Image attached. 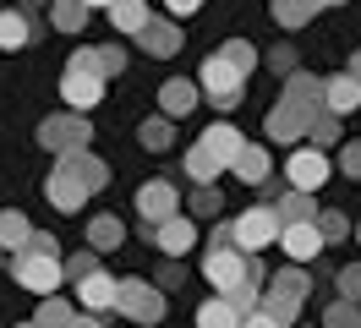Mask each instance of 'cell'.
Instances as JSON below:
<instances>
[{"instance_id": "6da1fadb", "label": "cell", "mask_w": 361, "mask_h": 328, "mask_svg": "<svg viewBox=\"0 0 361 328\" xmlns=\"http://www.w3.org/2000/svg\"><path fill=\"white\" fill-rule=\"evenodd\" d=\"M88 175H82V164H77V153H66L55 170H49V181H44V197L61 208V214H77L82 202H88Z\"/></svg>"}, {"instance_id": "7a4b0ae2", "label": "cell", "mask_w": 361, "mask_h": 328, "mask_svg": "<svg viewBox=\"0 0 361 328\" xmlns=\"http://www.w3.org/2000/svg\"><path fill=\"white\" fill-rule=\"evenodd\" d=\"M241 77H247V71H241V66H235L225 49H219V55H208V61H203V77H197V83H203L208 104L235 109V104H241Z\"/></svg>"}, {"instance_id": "3957f363", "label": "cell", "mask_w": 361, "mask_h": 328, "mask_svg": "<svg viewBox=\"0 0 361 328\" xmlns=\"http://www.w3.org/2000/svg\"><path fill=\"white\" fill-rule=\"evenodd\" d=\"M285 236V219H279V208H247V214L230 224V241L241 246V252H263L269 241Z\"/></svg>"}, {"instance_id": "277c9868", "label": "cell", "mask_w": 361, "mask_h": 328, "mask_svg": "<svg viewBox=\"0 0 361 328\" xmlns=\"http://www.w3.org/2000/svg\"><path fill=\"white\" fill-rule=\"evenodd\" d=\"M252 274V262H247V252L235 246V241H225V246H208V257H203V279L219 290V296H230L235 284Z\"/></svg>"}, {"instance_id": "5b68a950", "label": "cell", "mask_w": 361, "mask_h": 328, "mask_svg": "<svg viewBox=\"0 0 361 328\" xmlns=\"http://www.w3.org/2000/svg\"><path fill=\"white\" fill-rule=\"evenodd\" d=\"M11 274H17V284L33 290V296H55V284L66 279L61 257H49V252H17V257H11Z\"/></svg>"}, {"instance_id": "8992f818", "label": "cell", "mask_w": 361, "mask_h": 328, "mask_svg": "<svg viewBox=\"0 0 361 328\" xmlns=\"http://www.w3.org/2000/svg\"><path fill=\"white\" fill-rule=\"evenodd\" d=\"M39 142H44L55 159H66V153H88V148H82V142H88V115H77V109L49 115L44 126H39Z\"/></svg>"}, {"instance_id": "52a82bcc", "label": "cell", "mask_w": 361, "mask_h": 328, "mask_svg": "<svg viewBox=\"0 0 361 328\" xmlns=\"http://www.w3.org/2000/svg\"><path fill=\"white\" fill-rule=\"evenodd\" d=\"M61 99H66V109H77V115H93V109L104 104V71L66 66V77H61Z\"/></svg>"}, {"instance_id": "ba28073f", "label": "cell", "mask_w": 361, "mask_h": 328, "mask_svg": "<svg viewBox=\"0 0 361 328\" xmlns=\"http://www.w3.org/2000/svg\"><path fill=\"white\" fill-rule=\"evenodd\" d=\"M115 312L132 317V323H159V317H164V290H159V284H142V279H121Z\"/></svg>"}, {"instance_id": "9c48e42d", "label": "cell", "mask_w": 361, "mask_h": 328, "mask_svg": "<svg viewBox=\"0 0 361 328\" xmlns=\"http://www.w3.org/2000/svg\"><path fill=\"white\" fill-rule=\"evenodd\" d=\"M307 274H301V268H285V274H274L269 279V290H263V306H269V312H279V317H285V323H290L295 312H301V301H307Z\"/></svg>"}, {"instance_id": "30bf717a", "label": "cell", "mask_w": 361, "mask_h": 328, "mask_svg": "<svg viewBox=\"0 0 361 328\" xmlns=\"http://www.w3.org/2000/svg\"><path fill=\"white\" fill-rule=\"evenodd\" d=\"M137 214L148 219V224H164V219L180 214V192L170 181H148V186H137Z\"/></svg>"}, {"instance_id": "8fae6325", "label": "cell", "mask_w": 361, "mask_h": 328, "mask_svg": "<svg viewBox=\"0 0 361 328\" xmlns=\"http://www.w3.org/2000/svg\"><path fill=\"white\" fill-rule=\"evenodd\" d=\"M285 175H290V186H301V192H317V186L334 175V164H329L317 148H295L290 159H285Z\"/></svg>"}, {"instance_id": "7c38bea8", "label": "cell", "mask_w": 361, "mask_h": 328, "mask_svg": "<svg viewBox=\"0 0 361 328\" xmlns=\"http://www.w3.org/2000/svg\"><path fill=\"white\" fill-rule=\"evenodd\" d=\"M279 246H285V257H290V262H312L329 241H323V230H317V219H301V224H285Z\"/></svg>"}, {"instance_id": "4fadbf2b", "label": "cell", "mask_w": 361, "mask_h": 328, "mask_svg": "<svg viewBox=\"0 0 361 328\" xmlns=\"http://www.w3.org/2000/svg\"><path fill=\"white\" fill-rule=\"evenodd\" d=\"M77 301L88 306V312H110V306L121 301V279H115V274H104V268H93V274H82V279H77Z\"/></svg>"}, {"instance_id": "5bb4252c", "label": "cell", "mask_w": 361, "mask_h": 328, "mask_svg": "<svg viewBox=\"0 0 361 328\" xmlns=\"http://www.w3.org/2000/svg\"><path fill=\"white\" fill-rule=\"evenodd\" d=\"M154 246L164 252V257H186V252L197 246V224H192L186 214L164 219V224H154Z\"/></svg>"}, {"instance_id": "9a60e30c", "label": "cell", "mask_w": 361, "mask_h": 328, "mask_svg": "<svg viewBox=\"0 0 361 328\" xmlns=\"http://www.w3.org/2000/svg\"><path fill=\"white\" fill-rule=\"evenodd\" d=\"M323 93H329V83H323V77L295 71L290 83H285V104H295L301 115H317V109H329V104H323Z\"/></svg>"}, {"instance_id": "2e32d148", "label": "cell", "mask_w": 361, "mask_h": 328, "mask_svg": "<svg viewBox=\"0 0 361 328\" xmlns=\"http://www.w3.org/2000/svg\"><path fill=\"white\" fill-rule=\"evenodd\" d=\"M197 87H203V83H186V77H170V83L159 87V115H170V121H186V115L197 109Z\"/></svg>"}, {"instance_id": "e0dca14e", "label": "cell", "mask_w": 361, "mask_h": 328, "mask_svg": "<svg viewBox=\"0 0 361 328\" xmlns=\"http://www.w3.org/2000/svg\"><path fill=\"white\" fill-rule=\"evenodd\" d=\"M307 126H312V115H301V109L285 104V99L269 109V137L274 142H295V137H307Z\"/></svg>"}, {"instance_id": "ac0fdd59", "label": "cell", "mask_w": 361, "mask_h": 328, "mask_svg": "<svg viewBox=\"0 0 361 328\" xmlns=\"http://www.w3.org/2000/svg\"><path fill=\"white\" fill-rule=\"evenodd\" d=\"M197 328H247V312L230 296H214V301L197 306Z\"/></svg>"}, {"instance_id": "d6986e66", "label": "cell", "mask_w": 361, "mask_h": 328, "mask_svg": "<svg viewBox=\"0 0 361 328\" xmlns=\"http://www.w3.org/2000/svg\"><path fill=\"white\" fill-rule=\"evenodd\" d=\"M186 175H192L197 186H214V181L225 175V159L208 148V142H192V148H186Z\"/></svg>"}, {"instance_id": "ffe728a7", "label": "cell", "mask_w": 361, "mask_h": 328, "mask_svg": "<svg viewBox=\"0 0 361 328\" xmlns=\"http://www.w3.org/2000/svg\"><path fill=\"white\" fill-rule=\"evenodd\" d=\"M197 142H208V148L219 153V159H225V170L235 164V159H241V148H247V137H241V131L230 126V121H214V126H208L203 137H197Z\"/></svg>"}, {"instance_id": "44dd1931", "label": "cell", "mask_w": 361, "mask_h": 328, "mask_svg": "<svg viewBox=\"0 0 361 328\" xmlns=\"http://www.w3.org/2000/svg\"><path fill=\"white\" fill-rule=\"evenodd\" d=\"M137 44H142V55H176L180 49V22H148V28L137 33Z\"/></svg>"}, {"instance_id": "7402d4cb", "label": "cell", "mask_w": 361, "mask_h": 328, "mask_svg": "<svg viewBox=\"0 0 361 328\" xmlns=\"http://www.w3.org/2000/svg\"><path fill=\"white\" fill-rule=\"evenodd\" d=\"M230 170H235V181H247V186H263V181H269V148H263V142H247Z\"/></svg>"}, {"instance_id": "603a6c76", "label": "cell", "mask_w": 361, "mask_h": 328, "mask_svg": "<svg viewBox=\"0 0 361 328\" xmlns=\"http://www.w3.org/2000/svg\"><path fill=\"white\" fill-rule=\"evenodd\" d=\"M323 104L334 109V115H350V109L361 104V83L350 77V71H339V77H329V93H323Z\"/></svg>"}, {"instance_id": "cb8c5ba5", "label": "cell", "mask_w": 361, "mask_h": 328, "mask_svg": "<svg viewBox=\"0 0 361 328\" xmlns=\"http://www.w3.org/2000/svg\"><path fill=\"white\" fill-rule=\"evenodd\" d=\"M27 241H33V224H27V219L17 214V208H6V214H0V246H6L11 257H17Z\"/></svg>"}, {"instance_id": "d4e9b609", "label": "cell", "mask_w": 361, "mask_h": 328, "mask_svg": "<svg viewBox=\"0 0 361 328\" xmlns=\"http://www.w3.org/2000/svg\"><path fill=\"white\" fill-rule=\"evenodd\" d=\"M121 241H126V230H121V219H115V214H99L88 224V246H93V252H115Z\"/></svg>"}, {"instance_id": "484cf974", "label": "cell", "mask_w": 361, "mask_h": 328, "mask_svg": "<svg viewBox=\"0 0 361 328\" xmlns=\"http://www.w3.org/2000/svg\"><path fill=\"white\" fill-rule=\"evenodd\" d=\"M110 22L121 28V33H142L154 17H148V6H142V0H115V6H110Z\"/></svg>"}, {"instance_id": "4316f807", "label": "cell", "mask_w": 361, "mask_h": 328, "mask_svg": "<svg viewBox=\"0 0 361 328\" xmlns=\"http://www.w3.org/2000/svg\"><path fill=\"white\" fill-rule=\"evenodd\" d=\"M33 39V22L23 11H0V49H23Z\"/></svg>"}, {"instance_id": "83f0119b", "label": "cell", "mask_w": 361, "mask_h": 328, "mask_svg": "<svg viewBox=\"0 0 361 328\" xmlns=\"http://www.w3.org/2000/svg\"><path fill=\"white\" fill-rule=\"evenodd\" d=\"M279 219H285V224H301V219H317V208H312V192H301V186H290V192L279 197Z\"/></svg>"}, {"instance_id": "f1b7e54d", "label": "cell", "mask_w": 361, "mask_h": 328, "mask_svg": "<svg viewBox=\"0 0 361 328\" xmlns=\"http://www.w3.org/2000/svg\"><path fill=\"white\" fill-rule=\"evenodd\" d=\"M71 317H77V312H71L66 301H55V296H44L39 312H33V323H39V328H71Z\"/></svg>"}, {"instance_id": "f546056e", "label": "cell", "mask_w": 361, "mask_h": 328, "mask_svg": "<svg viewBox=\"0 0 361 328\" xmlns=\"http://www.w3.org/2000/svg\"><path fill=\"white\" fill-rule=\"evenodd\" d=\"M49 11H55V17H49V22H55L61 33H77V28L88 22V6H82V0H55Z\"/></svg>"}, {"instance_id": "4dcf8cb0", "label": "cell", "mask_w": 361, "mask_h": 328, "mask_svg": "<svg viewBox=\"0 0 361 328\" xmlns=\"http://www.w3.org/2000/svg\"><path fill=\"white\" fill-rule=\"evenodd\" d=\"M312 11H323L317 0H274V17L285 22V28H301V22H312Z\"/></svg>"}, {"instance_id": "1f68e13d", "label": "cell", "mask_w": 361, "mask_h": 328, "mask_svg": "<svg viewBox=\"0 0 361 328\" xmlns=\"http://www.w3.org/2000/svg\"><path fill=\"white\" fill-rule=\"evenodd\" d=\"M137 137H142V148H148V153H164V148H170V115L142 121V131H137Z\"/></svg>"}, {"instance_id": "d6a6232c", "label": "cell", "mask_w": 361, "mask_h": 328, "mask_svg": "<svg viewBox=\"0 0 361 328\" xmlns=\"http://www.w3.org/2000/svg\"><path fill=\"white\" fill-rule=\"evenodd\" d=\"M356 306L361 301H345V296H339V301L323 312V328H361V312H356Z\"/></svg>"}, {"instance_id": "836d02e7", "label": "cell", "mask_w": 361, "mask_h": 328, "mask_svg": "<svg viewBox=\"0 0 361 328\" xmlns=\"http://www.w3.org/2000/svg\"><path fill=\"white\" fill-rule=\"evenodd\" d=\"M93 71H104V77L126 71V49H115V44H99V49H93Z\"/></svg>"}, {"instance_id": "e575fe53", "label": "cell", "mask_w": 361, "mask_h": 328, "mask_svg": "<svg viewBox=\"0 0 361 328\" xmlns=\"http://www.w3.org/2000/svg\"><path fill=\"white\" fill-rule=\"evenodd\" d=\"M307 137H317V142H334V137H339V115H334V109H317L312 126H307Z\"/></svg>"}, {"instance_id": "d590c367", "label": "cell", "mask_w": 361, "mask_h": 328, "mask_svg": "<svg viewBox=\"0 0 361 328\" xmlns=\"http://www.w3.org/2000/svg\"><path fill=\"white\" fill-rule=\"evenodd\" d=\"M317 230H323V241H345V236H356L345 214H317Z\"/></svg>"}, {"instance_id": "8d00e7d4", "label": "cell", "mask_w": 361, "mask_h": 328, "mask_svg": "<svg viewBox=\"0 0 361 328\" xmlns=\"http://www.w3.org/2000/svg\"><path fill=\"white\" fill-rule=\"evenodd\" d=\"M339 296H345V301H361V262L339 268Z\"/></svg>"}, {"instance_id": "74e56055", "label": "cell", "mask_w": 361, "mask_h": 328, "mask_svg": "<svg viewBox=\"0 0 361 328\" xmlns=\"http://www.w3.org/2000/svg\"><path fill=\"white\" fill-rule=\"evenodd\" d=\"M225 55L241 66V71H252V66H257V49H252L247 39H230V44H225Z\"/></svg>"}, {"instance_id": "f35d334b", "label": "cell", "mask_w": 361, "mask_h": 328, "mask_svg": "<svg viewBox=\"0 0 361 328\" xmlns=\"http://www.w3.org/2000/svg\"><path fill=\"white\" fill-rule=\"evenodd\" d=\"M192 214H219V192H214V186H197V192H192Z\"/></svg>"}, {"instance_id": "ab89813d", "label": "cell", "mask_w": 361, "mask_h": 328, "mask_svg": "<svg viewBox=\"0 0 361 328\" xmlns=\"http://www.w3.org/2000/svg\"><path fill=\"white\" fill-rule=\"evenodd\" d=\"M269 66H274V71H285V77H295V49H290V44L269 49Z\"/></svg>"}, {"instance_id": "60d3db41", "label": "cell", "mask_w": 361, "mask_h": 328, "mask_svg": "<svg viewBox=\"0 0 361 328\" xmlns=\"http://www.w3.org/2000/svg\"><path fill=\"white\" fill-rule=\"evenodd\" d=\"M339 170L350 175V181L361 175V142H345V148H339Z\"/></svg>"}, {"instance_id": "b9f144b4", "label": "cell", "mask_w": 361, "mask_h": 328, "mask_svg": "<svg viewBox=\"0 0 361 328\" xmlns=\"http://www.w3.org/2000/svg\"><path fill=\"white\" fill-rule=\"evenodd\" d=\"M247 328H290L279 312H269V306H257V312H247Z\"/></svg>"}, {"instance_id": "7bdbcfd3", "label": "cell", "mask_w": 361, "mask_h": 328, "mask_svg": "<svg viewBox=\"0 0 361 328\" xmlns=\"http://www.w3.org/2000/svg\"><path fill=\"white\" fill-rule=\"evenodd\" d=\"M23 252H49V257H61V246H55V236H49V230H33V241H27Z\"/></svg>"}, {"instance_id": "ee69618b", "label": "cell", "mask_w": 361, "mask_h": 328, "mask_svg": "<svg viewBox=\"0 0 361 328\" xmlns=\"http://www.w3.org/2000/svg\"><path fill=\"white\" fill-rule=\"evenodd\" d=\"M176 284H180V262L170 257L164 268H159V290H176Z\"/></svg>"}, {"instance_id": "f6af8a7d", "label": "cell", "mask_w": 361, "mask_h": 328, "mask_svg": "<svg viewBox=\"0 0 361 328\" xmlns=\"http://www.w3.org/2000/svg\"><path fill=\"white\" fill-rule=\"evenodd\" d=\"M164 6H170V17H192V11H197V6H203V0H164Z\"/></svg>"}, {"instance_id": "bcb514c9", "label": "cell", "mask_w": 361, "mask_h": 328, "mask_svg": "<svg viewBox=\"0 0 361 328\" xmlns=\"http://www.w3.org/2000/svg\"><path fill=\"white\" fill-rule=\"evenodd\" d=\"M71 328H104V323H99V312H93V317H71Z\"/></svg>"}, {"instance_id": "7dc6e473", "label": "cell", "mask_w": 361, "mask_h": 328, "mask_svg": "<svg viewBox=\"0 0 361 328\" xmlns=\"http://www.w3.org/2000/svg\"><path fill=\"white\" fill-rule=\"evenodd\" d=\"M82 6H88V11H110L115 0H82Z\"/></svg>"}, {"instance_id": "c3c4849f", "label": "cell", "mask_w": 361, "mask_h": 328, "mask_svg": "<svg viewBox=\"0 0 361 328\" xmlns=\"http://www.w3.org/2000/svg\"><path fill=\"white\" fill-rule=\"evenodd\" d=\"M350 77H356V83H361V55H356V61H350Z\"/></svg>"}, {"instance_id": "681fc988", "label": "cell", "mask_w": 361, "mask_h": 328, "mask_svg": "<svg viewBox=\"0 0 361 328\" xmlns=\"http://www.w3.org/2000/svg\"><path fill=\"white\" fill-rule=\"evenodd\" d=\"M317 6H339V0H317Z\"/></svg>"}, {"instance_id": "f907efd6", "label": "cell", "mask_w": 361, "mask_h": 328, "mask_svg": "<svg viewBox=\"0 0 361 328\" xmlns=\"http://www.w3.org/2000/svg\"><path fill=\"white\" fill-rule=\"evenodd\" d=\"M17 328H39V323H17Z\"/></svg>"}, {"instance_id": "816d5d0a", "label": "cell", "mask_w": 361, "mask_h": 328, "mask_svg": "<svg viewBox=\"0 0 361 328\" xmlns=\"http://www.w3.org/2000/svg\"><path fill=\"white\" fill-rule=\"evenodd\" d=\"M0 262H6V246H0Z\"/></svg>"}, {"instance_id": "f5cc1de1", "label": "cell", "mask_w": 361, "mask_h": 328, "mask_svg": "<svg viewBox=\"0 0 361 328\" xmlns=\"http://www.w3.org/2000/svg\"><path fill=\"white\" fill-rule=\"evenodd\" d=\"M356 241H361V224H356Z\"/></svg>"}]
</instances>
